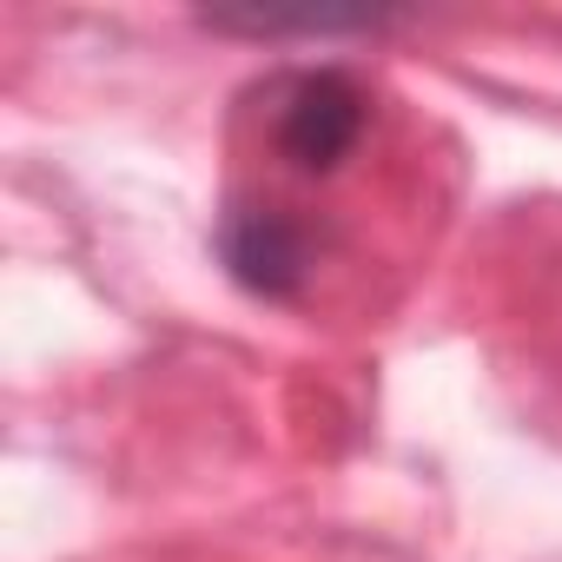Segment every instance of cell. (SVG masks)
Segmentation results:
<instances>
[{
  "instance_id": "cell-2",
  "label": "cell",
  "mask_w": 562,
  "mask_h": 562,
  "mask_svg": "<svg viewBox=\"0 0 562 562\" xmlns=\"http://www.w3.org/2000/svg\"><path fill=\"white\" fill-rule=\"evenodd\" d=\"M218 258L258 299H299L312 278V232L278 205H232L218 218Z\"/></svg>"
},
{
  "instance_id": "cell-1",
  "label": "cell",
  "mask_w": 562,
  "mask_h": 562,
  "mask_svg": "<svg viewBox=\"0 0 562 562\" xmlns=\"http://www.w3.org/2000/svg\"><path fill=\"white\" fill-rule=\"evenodd\" d=\"M371 126V100L345 67H299L265 87V133L271 153L305 179L338 172Z\"/></svg>"
}]
</instances>
